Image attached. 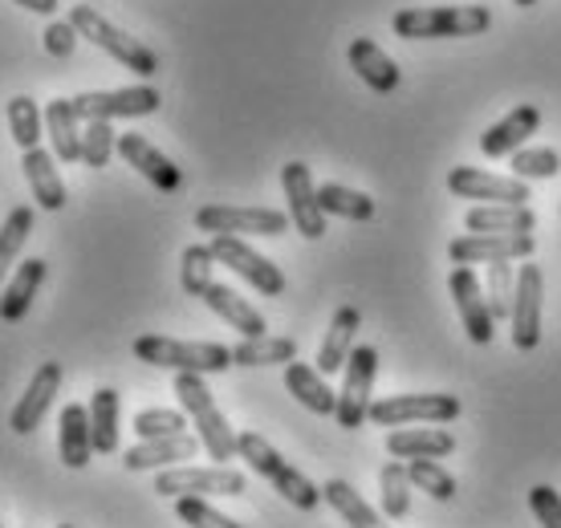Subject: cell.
<instances>
[{"mask_svg":"<svg viewBox=\"0 0 561 528\" xmlns=\"http://www.w3.org/2000/svg\"><path fill=\"white\" fill-rule=\"evenodd\" d=\"M492 13L484 4H435V9H399L391 16L394 37L403 42H448L489 33Z\"/></svg>","mask_w":561,"mask_h":528,"instance_id":"cell-1","label":"cell"},{"mask_svg":"<svg viewBox=\"0 0 561 528\" xmlns=\"http://www.w3.org/2000/svg\"><path fill=\"white\" fill-rule=\"evenodd\" d=\"M237 456L244 459L261 480H268V484L277 487L280 496L294 504V508H301V513H313V508L322 504V487L313 484L309 475L297 472L289 459H280V451L268 444L261 432H240Z\"/></svg>","mask_w":561,"mask_h":528,"instance_id":"cell-2","label":"cell"},{"mask_svg":"<svg viewBox=\"0 0 561 528\" xmlns=\"http://www.w3.org/2000/svg\"><path fill=\"white\" fill-rule=\"evenodd\" d=\"M135 358L171 375H225L232 366V349L220 342H180V337L142 334L135 337Z\"/></svg>","mask_w":561,"mask_h":528,"instance_id":"cell-3","label":"cell"},{"mask_svg":"<svg viewBox=\"0 0 561 528\" xmlns=\"http://www.w3.org/2000/svg\"><path fill=\"white\" fill-rule=\"evenodd\" d=\"M175 399H180V406L187 411V418H192V427H196L208 459L228 463V459L237 456L240 435L232 432V423L225 418V411L216 406L204 375H175Z\"/></svg>","mask_w":561,"mask_h":528,"instance_id":"cell-4","label":"cell"},{"mask_svg":"<svg viewBox=\"0 0 561 528\" xmlns=\"http://www.w3.org/2000/svg\"><path fill=\"white\" fill-rule=\"evenodd\" d=\"M70 21H73V28H78V37H85L90 45H99L102 54H111L118 66H127L130 73H139L142 82L159 73V57H154V49H147L139 37H130V33H123L118 25H111L99 9L73 4Z\"/></svg>","mask_w":561,"mask_h":528,"instance_id":"cell-5","label":"cell"},{"mask_svg":"<svg viewBox=\"0 0 561 528\" xmlns=\"http://www.w3.org/2000/svg\"><path fill=\"white\" fill-rule=\"evenodd\" d=\"M154 492L163 501H180V496H244L249 492V480L228 468V463H211V468H163L159 480H154Z\"/></svg>","mask_w":561,"mask_h":528,"instance_id":"cell-6","label":"cell"},{"mask_svg":"<svg viewBox=\"0 0 561 528\" xmlns=\"http://www.w3.org/2000/svg\"><path fill=\"white\" fill-rule=\"evenodd\" d=\"M375 375H379V349L375 346H354L346 358V382L337 390V427L342 432H358L370 418V390H375Z\"/></svg>","mask_w":561,"mask_h":528,"instance_id":"cell-7","label":"cell"},{"mask_svg":"<svg viewBox=\"0 0 561 528\" xmlns=\"http://www.w3.org/2000/svg\"><path fill=\"white\" fill-rule=\"evenodd\" d=\"M196 228L211 237H285L289 216L277 208H237V204H208L196 211Z\"/></svg>","mask_w":561,"mask_h":528,"instance_id":"cell-8","label":"cell"},{"mask_svg":"<svg viewBox=\"0 0 561 528\" xmlns=\"http://www.w3.org/2000/svg\"><path fill=\"white\" fill-rule=\"evenodd\" d=\"M460 399L456 394H391L370 403L375 427H411V423H456Z\"/></svg>","mask_w":561,"mask_h":528,"instance_id":"cell-9","label":"cell"},{"mask_svg":"<svg viewBox=\"0 0 561 528\" xmlns=\"http://www.w3.org/2000/svg\"><path fill=\"white\" fill-rule=\"evenodd\" d=\"M211 252H216V261L225 264V268H232L240 280H249L265 297H280L285 285H289L277 264L261 256L253 244H244V237H211Z\"/></svg>","mask_w":561,"mask_h":528,"instance_id":"cell-10","label":"cell"},{"mask_svg":"<svg viewBox=\"0 0 561 528\" xmlns=\"http://www.w3.org/2000/svg\"><path fill=\"white\" fill-rule=\"evenodd\" d=\"M159 90L154 85H123V90H85V94L73 97V106L82 114V123L90 118H147V114L159 111Z\"/></svg>","mask_w":561,"mask_h":528,"instance_id":"cell-11","label":"cell"},{"mask_svg":"<svg viewBox=\"0 0 561 528\" xmlns=\"http://www.w3.org/2000/svg\"><path fill=\"white\" fill-rule=\"evenodd\" d=\"M541 297H546V277L537 264H520L517 268V289H513V313H508V325H513V346L517 349H537L541 342Z\"/></svg>","mask_w":561,"mask_h":528,"instance_id":"cell-12","label":"cell"},{"mask_svg":"<svg viewBox=\"0 0 561 528\" xmlns=\"http://www.w3.org/2000/svg\"><path fill=\"white\" fill-rule=\"evenodd\" d=\"M448 289H451L456 309H460L463 334L472 337L477 346H489L492 334H496V321H492L489 297H484V285H480L477 268H472V264H456L448 277Z\"/></svg>","mask_w":561,"mask_h":528,"instance_id":"cell-13","label":"cell"},{"mask_svg":"<svg viewBox=\"0 0 561 528\" xmlns=\"http://www.w3.org/2000/svg\"><path fill=\"white\" fill-rule=\"evenodd\" d=\"M448 192L456 199H480V204H529V183L517 175H492L480 168H451L448 171Z\"/></svg>","mask_w":561,"mask_h":528,"instance_id":"cell-14","label":"cell"},{"mask_svg":"<svg viewBox=\"0 0 561 528\" xmlns=\"http://www.w3.org/2000/svg\"><path fill=\"white\" fill-rule=\"evenodd\" d=\"M280 187H285V199H289V220L306 240H322L325 237V211L318 204V187H313V175H309L306 163H285L280 168Z\"/></svg>","mask_w":561,"mask_h":528,"instance_id":"cell-15","label":"cell"},{"mask_svg":"<svg viewBox=\"0 0 561 528\" xmlns=\"http://www.w3.org/2000/svg\"><path fill=\"white\" fill-rule=\"evenodd\" d=\"M57 390H61V361H42V366H37V375L28 378L21 403L13 406L9 427H13L16 435L37 432V427H42V418L49 415V406H54Z\"/></svg>","mask_w":561,"mask_h":528,"instance_id":"cell-16","label":"cell"},{"mask_svg":"<svg viewBox=\"0 0 561 528\" xmlns=\"http://www.w3.org/2000/svg\"><path fill=\"white\" fill-rule=\"evenodd\" d=\"M199 435H163V439H139L135 447H127V472H163V468H180L183 459L199 456Z\"/></svg>","mask_w":561,"mask_h":528,"instance_id":"cell-17","label":"cell"},{"mask_svg":"<svg viewBox=\"0 0 561 528\" xmlns=\"http://www.w3.org/2000/svg\"><path fill=\"white\" fill-rule=\"evenodd\" d=\"M534 252V232L525 237H456L448 244L451 264H492V261H529Z\"/></svg>","mask_w":561,"mask_h":528,"instance_id":"cell-18","label":"cell"},{"mask_svg":"<svg viewBox=\"0 0 561 528\" xmlns=\"http://www.w3.org/2000/svg\"><path fill=\"white\" fill-rule=\"evenodd\" d=\"M118 154L127 159V168H135L142 180L159 187V192H180L183 187V171L171 163L168 154L159 151L154 142H147L142 135H118Z\"/></svg>","mask_w":561,"mask_h":528,"instance_id":"cell-19","label":"cell"},{"mask_svg":"<svg viewBox=\"0 0 561 528\" xmlns=\"http://www.w3.org/2000/svg\"><path fill=\"white\" fill-rule=\"evenodd\" d=\"M463 228L477 237H525L537 228L529 204H477L463 211Z\"/></svg>","mask_w":561,"mask_h":528,"instance_id":"cell-20","label":"cell"},{"mask_svg":"<svg viewBox=\"0 0 561 528\" xmlns=\"http://www.w3.org/2000/svg\"><path fill=\"white\" fill-rule=\"evenodd\" d=\"M537 126H541V111L537 106H513L501 123H492L480 135V151L489 154V159H505V154L513 159L537 135Z\"/></svg>","mask_w":561,"mask_h":528,"instance_id":"cell-21","label":"cell"},{"mask_svg":"<svg viewBox=\"0 0 561 528\" xmlns=\"http://www.w3.org/2000/svg\"><path fill=\"white\" fill-rule=\"evenodd\" d=\"M346 57H351V70L358 73V78H363V85H370L375 94H394V90H399V82H403L399 61L382 54L370 37H354L351 49H346Z\"/></svg>","mask_w":561,"mask_h":528,"instance_id":"cell-22","label":"cell"},{"mask_svg":"<svg viewBox=\"0 0 561 528\" xmlns=\"http://www.w3.org/2000/svg\"><path fill=\"white\" fill-rule=\"evenodd\" d=\"M82 114L73 106V97H54L45 106V135L54 147V159L61 163H82Z\"/></svg>","mask_w":561,"mask_h":528,"instance_id":"cell-23","label":"cell"},{"mask_svg":"<svg viewBox=\"0 0 561 528\" xmlns=\"http://www.w3.org/2000/svg\"><path fill=\"white\" fill-rule=\"evenodd\" d=\"M57 456L70 472H82L94 456V435H90V406L70 403L57 423Z\"/></svg>","mask_w":561,"mask_h":528,"instance_id":"cell-24","label":"cell"},{"mask_svg":"<svg viewBox=\"0 0 561 528\" xmlns=\"http://www.w3.org/2000/svg\"><path fill=\"white\" fill-rule=\"evenodd\" d=\"M285 390L294 394L297 403L313 411V415H334L337 411V390L325 382V375L309 361H289L285 366Z\"/></svg>","mask_w":561,"mask_h":528,"instance_id":"cell-25","label":"cell"},{"mask_svg":"<svg viewBox=\"0 0 561 528\" xmlns=\"http://www.w3.org/2000/svg\"><path fill=\"white\" fill-rule=\"evenodd\" d=\"M45 273H49V264L42 256H28V261L16 264V273L4 280V292H0V321H21L33 306V297L37 289L45 285Z\"/></svg>","mask_w":561,"mask_h":528,"instance_id":"cell-26","label":"cell"},{"mask_svg":"<svg viewBox=\"0 0 561 528\" xmlns=\"http://www.w3.org/2000/svg\"><path fill=\"white\" fill-rule=\"evenodd\" d=\"M456 451V435L439 427H403L387 435V456L391 459H448Z\"/></svg>","mask_w":561,"mask_h":528,"instance_id":"cell-27","label":"cell"},{"mask_svg":"<svg viewBox=\"0 0 561 528\" xmlns=\"http://www.w3.org/2000/svg\"><path fill=\"white\" fill-rule=\"evenodd\" d=\"M363 330V313L354 306H342L330 321V330L322 337V349H318V370L325 378L337 375V370H346V358H351L354 349V334Z\"/></svg>","mask_w":561,"mask_h":528,"instance_id":"cell-28","label":"cell"},{"mask_svg":"<svg viewBox=\"0 0 561 528\" xmlns=\"http://www.w3.org/2000/svg\"><path fill=\"white\" fill-rule=\"evenodd\" d=\"M199 301H204V306H208L216 318H225L240 337H261L268 330L265 318H261V313H256V309L249 306V301H244L237 289H228V285H220V280H211L208 292H204Z\"/></svg>","mask_w":561,"mask_h":528,"instance_id":"cell-29","label":"cell"},{"mask_svg":"<svg viewBox=\"0 0 561 528\" xmlns=\"http://www.w3.org/2000/svg\"><path fill=\"white\" fill-rule=\"evenodd\" d=\"M21 168H25V175H28V187H33L37 208H42V211H61V208H66V199H70V195H66V183H61V175H57L54 154L42 151V147H33V151H25Z\"/></svg>","mask_w":561,"mask_h":528,"instance_id":"cell-30","label":"cell"},{"mask_svg":"<svg viewBox=\"0 0 561 528\" xmlns=\"http://www.w3.org/2000/svg\"><path fill=\"white\" fill-rule=\"evenodd\" d=\"M322 501L351 528H391V525H382L379 508H370V504L363 501V492H354V484H346V480H325Z\"/></svg>","mask_w":561,"mask_h":528,"instance_id":"cell-31","label":"cell"},{"mask_svg":"<svg viewBox=\"0 0 561 528\" xmlns=\"http://www.w3.org/2000/svg\"><path fill=\"white\" fill-rule=\"evenodd\" d=\"M118 411L123 399L114 387H99L90 399V435H94V451L99 456H114L118 451Z\"/></svg>","mask_w":561,"mask_h":528,"instance_id":"cell-32","label":"cell"},{"mask_svg":"<svg viewBox=\"0 0 561 528\" xmlns=\"http://www.w3.org/2000/svg\"><path fill=\"white\" fill-rule=\"evenodd\" d=\"M297 358L294 337H244L240 346H232V366H289Z\"/></svg>","mask_w":561,"mask_h":528,"instance_id":"cell-33","label":"cell"},{"mask_svg":"<svg viewBox=\"0 0 561 528\" xmlns=\"http://www.w3.org/2000/svg\"><path fill=\"white\" fill-rule=\"evenodd\" d=\"M318 204H322L325 216H337V220L366 223L375 216V199L366 192L346 187V183H322V187H318Z\"/></svg>","mask_w":561,"mask_h":528,"instance_id":"cell-34","label":"cell"},{"mask_svg":"<svg viewBox=\"0 0 561 528\" xmlns=\"http://www.w3.org/2000/svg\"><path fill=\"white\" fill-rule=\"evenodd\" d=\"M33 237V208H13L9 220L0 223V285L9 280L13 264H21V252H25V240Z\"/></svg>","mask_w":561,"mask_h":528,"instance_id":"cell-35","label":"cell"},{"mask_svg":"<svg viewBox=\"0 0 561 528\" xmlns=\"http://www.w3.org/2000/svg\"><path fill=\"white\" fill-rule=\"evenodd\" d=\"M379 487H382V516H391V520H403L411 513V472L408 463H399L391 459L387 468L379 472Z\"/></svg>","mask_w":561,"mask_h":528,"instance_id":"cell-36","label":"cell"},{"mask_svg":"<svg viewBox=\"0 0 561 528\" xmlns=\"http://www.w3.org/2000/svg\"><path fill=\"white\" fill-rule=\"evenodd\" d=\"M216 252L211 244H187L180 256V285L187 297H204L211 285V268H216Z\"/></svg>","mask_w":561,"mask_h":528,"instance_id":"cell-37","label":"cell"},{"mask_svg":"<svg viewBox=\"0 0 561 528\" xmlns=\"http://www.w3.org/2000/svg\"><path fill=\"white\" fill-rule=\"evenodd\" d=\"M42 126H45V114L37 111L33 97L28 94L9 97V130H13V139L21 151H33V147L42 142Z\"/></svg>","mask_w":561,"mask_h":528,"instance_id":"cell-38","label":"cell"},{"mask_svg":"<svg viewBox=\"0 0 561 528\" xmlns=\"http://www.w3.org/2000/svg\"><path fill=\"white\" fill-rule=\"evenodd\" d=\"M408 472H411V484L420 487V492H427V496H432V501H439V504H448L451 496L460 492L456 475H451L439 459H411Z\"/></svg>","mask_w":561,"mask_h":528,"instance_id":"cell-39","label":"cell"},{"mask_svg":"<svg viewBox=\"0 0 561 528\" xmlns=\"http://www.w3.org/2000/svg\"><path fill=\"white\" fill-rule=\"evenodd\" d=\"M513 289H517V268L513 261H492L489 280H484V297H489L492 321H505L513 313Z\"/></svg>","mask_w":561,"mask_h":528,"instance_id":"cell-40","label":"cell"},{"mask_svg":"<svg viewBox=\"0 0 561 528\" xmlns=\"http://www.w3.org/2000/svg\"><path fill=\"white\" fill-rule=\"evenodd\" d=\"M114 151H118V135H114L111 118H90V123L82 126V163L102 171L111 163Z\"/></svg>","mask_w":561,"mask_h":528,"instance_id":"cell-41","label":"cell"},{"mask_svg":"<svg viewBox=\"0 0 561 528\" xmlns=\"http://www.w3.org/2000/svg\"><path fill=\"white\" fill-rule=\"evenodd\" d=\"M558 171H561V154L553 151V147H520V151L513 154V175L525 183L553 180Z\"/></svg>","mask_w":561,"mask_h":528,"instance_id":"cell-42","label":"cell"},{"mask_svg":"<svg viewBox=\"0 0 561 528\" xmlns=\"http://www.w3.org/2000/svg\"><path fill=\"white\" fill-rule=\"evenodd\" d=\"M187 411H168V406H147V411H139L135 415V435L139 439H163V435H180L187 432Z\"/></svg>","mask_w":561,"mask_h":528,"instance_id":"cell-43","label":"cell"},{"mask_svg":"<svg viewBox=\"0 0 561 528\" xmlns=\"http://www.w3.org/2000/svg\"><path fill=\"white\" fill-rule=\"evenodd\" d=\"M175 516H180L187 528H244V525H237L232 516L220 513V508H211L204 496H180V501H175Z\"/></svg>","mask_w":561,"mask_h":528,"instance_id":"cell-44","label":"cell"},{"mask_svg":"<svg viewBox=\"0 0 561 528\" xmlns=\"http://www.w3.org/2000/svg\"><path fill=\"white\" fill-rule=\"evenodd\" d=\"M529 508L541 520V528H561V496L549 484H537L529 492Z\"/></svg>","mask_w":561,"mask_h":528,"instance_id":"cell-45","label":"cell"},{"mask_svg":"<svg viewBox=\"0 0 561 528\" xmlns=\"http://www.w3.org/2000/svg\"><path fill=\"white\" fill-rule=\"evenodd\" d=\"M73 45H78V28H73V21H54V25L45 28V54L49 57H70Z\"/></svg>","mask_w":561,"mask_h":528,"instance_id":"cell-46","label":"cell"},{"mask_svg":"<svg viewBox=\"0 0 561 528\" xmlns=\"http://www.w3.org/2000/svg\"><path fill=\"white\" fill-rule=\"evenodd\" d=\"M13 4H21V9H28V13L37 16H54L61 9V0H13Z\"/></svg>","mask_w":561,"mask_h":528,"instance_id":"cell-47","label":"cell"},{"mask_svg":"<svg viewBox=\"0 0 561 528\" xmlns=\"http://www.w3.org/2000/svg\"><path fill=\"white\" fill-rule=\"evenodd\" d=\"M513 4H520V9H534L537 0H513Z\"/></svg>","mask_w":561,"mask_h":528,"instance_id":"cell-48","label":"cell"},{"mask_svg":"<svg viewBox=\"0 0 561 528\" xmlns=\"http://www.w3.org/2000/svg\"><path fill=\"white\" fill-rule=\"evenodd\" d=\"M57 528H73V525H57Z\"/></svg>","mask_w":561,"mask_h":528,"instance_id":"cell-49","label":"cell"},{"mask_svg":"<svg viewBox=\"0 0 561 528\" xmlns=\"http://www.w3.org/2000/svg\"><path fill=\"white\" fill-rule=\"evenodd\" d=\"M0 528H4V525H0Z\"/></svg>","mask_w":561,"mask_h":528,"instance_id":"cell-50","label":"cell"}]
</instances>
